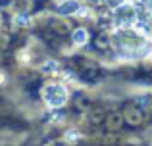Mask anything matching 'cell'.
I'll list each match as a JSON object with an SVG mask.
<instances>
[{"instance_id":"6da1fadb","label":"cell","mask_w":152,"mask_h":146,"mask_svg":"<svg viewBox=\"0 0 152 146\" xmlns=\"http://www.w3.org/2000/svg\"><path fill=\"white\" fill-rule=\"evenodd\" d=\"M42 100L46 102L48 108H60V106L66 104L67 100V90L64 85L60 83H48L42 89Z\"/></svg>"},{"instance_id":"7a4b0ae2","label":"cell","mask_w":152,"mask_h":146,"mask_svg":"<svg viewBox=\"0 0 152 146\" xmlns=\"http://www.w3.org/2000/svg\"><path fill=\"white\" fill-rule=\"evenodd\" d=\"M81 8V2L79 0H64L62 4H58V14L62 15H73L79 12Z\"/></svg>"},{"instance_id":"3957f363","label":"cell","mask_w":152,"mask_h":146,"mask_svg":"<svg viewBox=\"0 0 152 146\" xmlns=\"http://www.w3.org/2000/svg\"><path fill=\"white\" fill-rule=\"evenodd\" d=\"M71 41H73L75 46H85L87 42H89V33H87V29H83V27L75 29L73 35H71Z\"/></svg>"},{"instance_id":"277c9868","label":"cell","mask_w":152,"mask_h":146,"mask_svg":"<svg viewBox=\"0 0 152 146\" xmlns=\"http://www.w3.org/2000/svg\"><path fill=\"white\" fill-rule=\"evenodd\" d=\"M60 71V65L56 64L54 60H46L45 64H42V73H48V75H54Z\"/></svg>"},{"instance_id":"5b68a950","label":"cell","mask_w":152,"mask_h":146,"mask_svg":"<svg viewBox=\"0 0 152 146\" xmlns=\"http://www.w3.org/2000/svg\"><path fill=\"white\" fill-rule=\"evenodd\" d=\"M15 21H18V25H29V23H31V19H29V15L19 14L18 17H15Z\"/></svg>"},{"instance_id":"8992f818","label":"cell","mask_w":152,"mask_h":146,"mask_svg":"<svg viewBox=\"0 0 152 146\" xmlns=\"http://www.w3.org/2000/svg\"><path fill=\"white\" fill-rule=\"evenodd\" d=\"M79 139V133L77 131H67L66 133V140H77Z\"/></svg>"},{"instance_id":"52a82bcc","label":"cell","mask_w":152,"mask_h":146,"mask_svg":"<svg viewBox=\"0 0 152 146\" xmlns=\"http://www.w3.org/2000/svg\"><path fill=\"white\" fill-rule=\"evenodd\" d=\"M106 2H108V4H110V6L115 10V8H119L121 4H125V0H106Z\"/></svg>"}]
</instances>
